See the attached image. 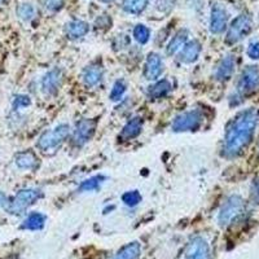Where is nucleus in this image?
<instances>
[{"label":"nucleus","mask_w":259,"mask_h":259,"mask_svg":"<svg viewBox=\"0 0 259 259\" xmlns=\"http://www.w3.org/2000/svg\"><path fill=\"white\" fill-rule=\"evenodd\" d=\"M122 201H123L124 205H127V206L134 207L142 202V194L139 193V191H128L126 193H123Z\"/></svg>","instance_id":"obj_27"},{"label":"nucleus","mask_w":259,"mask_h":259,"mask_svg":"<svg viewBox=\"0 0 259 259\" xmlns=\"http://www.w3.org/2000/svg\"><path fill=\"white\" fill-rule=\"evenodd\" d=\"M242 207H244V202L239 196H232V197L228 198L219 211V224L226 226V224L231 223L242 211Z\"/></svg>","instance_id":"obj_7"},{"label":"nucleus","mask_w":259,"mask_h":259,"mask_svg":"<svg viewBox=\"0 0 259 259\" xmlns=\"http://www.w3.org/2000/svg\"><path fill=\"white\" fill-rule=\"evenodd\" d=\"M2 2H3V0H0V3H2Z\"/></svg>","instance_id":"obj_34"},{"label":"nucleus","mask_w":259,"mask_h":259,"mask_svg":"<svg viewBox=\"0 0 259 259\" xmlns=\"http://www.w3.org/2000/svg\"><path fill=\"white\" fill-rule=\"evenodd\" d=\"M148 3H149V0H123L122 7H123L124 12L131 13V15H140L145 11Z\"/></svg>","instance_id":"obj_23"},{"label":"nucleus","mask_w":259,"mask_h":259,"mask_svg":"<svg viewBox=\"0 0 259 259\" xmlns=\"http://www.w3.org/2000/svg\"><path fill=\"white\" fill-rule=\"evenodd\" d=\"M187 39H188V31L187 30H180L172 36L171 41L167 46V53L168 55H175L178 51H180L183 48V46L187 43Z\"/></svg>","instance_id":"obj_22"},{"label":"nucleus","mask_w":259,"mask_h":259,"mask_svg":"<svg viewBox=\"0 0 259 259\" xmlns=\"http://www.w3.org/2000/svg\"><path fill=\"white\" fill-rule=\"evenodd\" d=\"M227 27V12L223 7L219 4L211 8V15H210V31L212 34H221Z\"/></svg>","instance_id":"obj_12"},{"label":"nucleus","mask_w":259,"mask_h":259,"mask_svg":"<svg viewBox=\"0 0 259 259\" xmlns=\"http://www.w3.org/2000/svg\"><path fill=\"white\" fill-rule=\"evenodd\" d=\"M134 38L139 45H145L150 38V31L145 25H136L134 29Z\"/></svg>","instance_id":"obj_26"},{"label":"nucleus","mask_w":259,"mask_h":259,"mask_svg":"<svg viewBox=\"0 0 259 259\" xmlns=\"http://www.w3.org/2000/svg\"><path fill=\"white\" fill-rule=\"evenodd\" d=\"M233 70H235V59L232 56H227L219 62V65L217 66V70H215V78L221 82L230 79L231 75H232Z\"/></svg>","instance_id":"obj_16"},{"label":"nucleus","mask_w":259,"mask_h":259,"mask_svg":"<svg viewBox=\"0 0 259 259\" xmlns=\"http://www.w3.org/2000/svg\"><path fill=\"white\" fill-rule=\"evenodd\" d=\"M251 29V18L247 15H241L232 21L228 32H227V41L228 43H237L245 35L249 34Z\"/></svg>","instance_id":"obj_5"},{"label":"nucleus","mask_w":259,"mask_h":259,"mask_svg":"<svg viewBox=\"0 0 259 259\" xmlns=\"http://www.w3.org/2000/svg\"><path fill=\"white\" fill-rule=\"evenodd\" d=\"M186 259H210V246L200 236L193 237L186 247Z\"/></svg>","instance_id":"obj_8"},{"label":"nucleus","mask_w":259,"mask_h":259,"mask_svg":"<svg viewBox=\"0 0 259 259\" xmlns=\"http://www.w3.org/2000/svg\"><path fill=\"white\" fill-rule=\"evenodd\" d=\"M46 219H47L46 218V215L40 214V212H31V214L25 219L22 226H21V228L29 231L41 230L46 224Z\"/></svg>","instance_id":"obj_21"},{"label":"nucleus","mask_w":259,"mask_h":259,"mask_svg":"<svg viewBox=\"0 0 259 259\" xmlns=\"http://www.w3.org/2000/svg\"><path fill=\"white\" fill-rule=\"evenodd\" d=\"M96 131V122L94 119H80L74 128L73 142L77 147H83L90 142Z\"/></svg>","instance_id":"obj_6"},{"label":"nucleus","mask_w":259,"mask_h":259,"mask_svg":"<svg viewBox=\"0 0 259 259\" xmlns=\"http://www.w3.org/2000/svg\"><path fill=\"white\" fill-rule=\"evenodd\" d=\"M258 121L259 113L255 109L242 112L233 119L224 139V152L227 156H237L250 143Z\"/></svg>","instance_id":"obj_1"},{"label":"nucleus","mask_w":259,"mask_h":259,"mask_svg":"<svg viewBox=\"0 0 259 259\" xmlns=\"http://www.w3.org/2000/svg\"><path fill=\"white\" fill-rule=\"evenodd\" d=\"M105 180V178L103 175H96V177H92L90 179L84 180L79 186V191L80 192H91V191H96L99 189V187L101 186V183Z\"/></svg>","instance_id":"obj_24"},{"label":"nucleus","mask_w":259,"mask_h":259,"mask_svg":"<svg viewBox=\"0 0 259 259\" xmlns=\"http://www.w3.org/2000/svg\"><path fill=\"white\" fill-rule=\"evenodd\" d=\"M69 133H70V127L68 124H59L57 127H55L51 131H46L43 135L39 138L38 140V148L45 152V153H48V152H53L55 149L60 147L62 143L68 139Z\"/></svg>","instance_id":"obj_3"},{"label":"nucleus","mask_w":259,"mask_h":259,"mask_svg":"<svg viewBox=\"0 0 259 259\" xmlns=\"http://www.w3.org/2000/svg\"><path fill=\"white\" fill-rule=\"evenodd\" d=\"M140 253H142V246L138 241H134L119 249L112 259H138Z\"/></svg>","instance_id":"obj_19"},{"label":"nucleus","mask_w":259,"mask_h":259,"mask_svg":"<svg viewBox=\"0 0 259 259\" xmlns=\"http://www.w3.org/2000/svg\"><path fill=\"white\" fill-rule=\"evenodd\" d=\"M103 77L104 70L100 65L92 64L90 66H87L84 69V71H83V80H84L85 85H89V87H95L99 83H101Z\"/></svg>","instance_id":"obj_15"},{"label":"nucleus","mask_w":259,"mask_h":259,"mask_svg":"<svg viewBox=\"0 0 259 259\" xmlns=\"http://www.w3.org/2000/svg\"><path fill=\"white\" fill-rule=\"evenodd\" d=\"M45 6L51 12H57L64 7V0H45Z\"/></svg>","instance_id":"obj_30"},{"label":"nucleus","mask_w":259,"mask_h":259,"mask_svg":"<svg viewBox=\"0 0 259 259\" xmlns=\"http://www.w3.org/2000/svg\"><path fill=\"white\" fill-rule=\"evenodd\" d=\"M64 80V73L61 69H51L41 79V90L46 95H55L60 90Z\"/></svg>","instance_id":"obj_9"},{"label":"nucleus","mask_w":259,"mask_h":259,"mask_svg":"<svg viewBox=\"0 0 259 259\" xmlns=\"http://www.w3.org/2000/svg\"><path fill=\"white\" fill-rule=\"evenodd\" d=\"M247 55H249L251 59H259V43L258 41H253V43L249 46Z\"/></svg>","instance_id":"obj_31"},{"label":"nucleus","mask_w":259,"mask_h":259,"mask_svg":"<svg viewBox=\"0 0 259 259\" xmlns=\"http://www.w3.org/2000/svg\"><path fill=\"white\" fill-rule=\"evenodd\" d=\"M124 92H126V83L123 82V80H117V82L114 83V85H113L112 91H110V100L112 101H118L121 100L122 96L124 95Z\"/></svg>","instance_id":"obj_28"},{"label":"nucleus","mask_w":259,"mask_h":259,"mask_svg":"<svg viewBox=\"0 0 259 259\" xmlns=\"http://www.w3.org/2000/svg\"><path fill=\"white\" fill-rule=\"evenodd\" d=\"M171 83L168 80L163 79L157 82L156 84L150 85L149 90H148V96L153 100H158V99H162V97L167 96L171 91Z\"/></svg>","instance_id":"obj_20"},{"label":"nucleus","mask_w":259,"mask_h":259,"mask_svg":"<svg viewBox=\"0 0 259 259\" xmlns=\"http://www.w3.org/2000/svg\"><path fill=\"white\" fill-rule=\"evenodd\" d=\"M41 197H43V192L38 188L21 189L16 193L15 197L7 203V211L12 215L22 214Z\"/></svg>","instance_id":"obj_2"},{"label":"nucleus","mask_w":259,"mask_h":259,"mask_svg":"<svg viewBox=\"0 0 259 259\" xmlns=\"http://www.w3.org/2000/svg\"><path fill=\"white\" fill-rule=\"evenodd\" d=\"M201 53V43L196 39L187 41L179 53V60L184 64H193L197 61Z\"/></svg>","instance_id":"obj_13"},{"label":"nucleus","mask_w":259,"mask_h":259,"mask_svg":"<svg viewBox=\"0 0 259 259\" xmlns=\"http://www.w3.org/2000/svg\"><path fill=\"white\" fill-rule=\"evenodd\" d=\"M90 31V25L84 21L74 20L66 25V34L70 39H79Z\"/></svg>","instance_id":"obj_17"},{"label":"nucleus","mask_w":259,"mask_h":259,"mask_svg":"<svg viewBox=\"0 0 259 259\" xmlns=\"http://www.w3.org/2000/svg\"><path fill=\"white\" fill-rule=\"evenodd\" d=\"M7 203H8V200H7L6 193L0 191V207H2V206H7Z\"/></svg>","instance_id":"obj_32"},{"label":"nucleus","mask_w":259,"mask_h":259,"mask_svg":"<svg viewBox=\"0 0 259 259\" xmlns=\"http://www.w3.org/2000/svg\"><path fill=\"white\" fill-rule=\"evenodd\" d=\"M203 122V115L200 110H189L182 113L174 119L171 128L175 133H186V131H197Z\"/></svg>","instance_id":"obj_4"},{"label":"nucleus","mask_w":259,"mask_h":259,"mask_svg":"<svg viewBox=\"0 0 259 259\" xmlns=\"http://www.w3.org/2000/svg\"><path fill=\"white\" fill-rule=\"evenodd\" d=\"M35 7L30 3H22L17 8V16L24 21H31L35 17Z\"/></svg>","instance_id":"obj_25"},{"label":"nucleus","mask_w":259,"mask_h":259,"mask_svg":"<svg viewBox=\"0 0 259 259\" xmlns=\"http://www.w3.org/2000/svg\"><path fill=\"white\" fill-rule=\"evenodd\" d=\"M15 163L21 170H35L39 165V159L31 150H24L16 154Z\"/></svg>","instance_id":"obj_14"},{"label":"nucleus","mask_w":259,"mask_h":259,"mask_svg":"<svg viewBox=\"0 0 259 259\" xmlns=\"http://www.w3.org/2000/svg\"><path fill=\"white\" fill-rule=\"evenodd\" d=\"M101 2H104V3H110V2H113V0H101Z\"/></svg>","instance_id":"obj_33"},{"label":"nucleus","mask_w":259,"mask_h":259,"mask_svg":"<svg viewBox=\"0 0 259 259\" xmlns=\"http://www.w3.org/2000/svg\"><path fill=\"white\" fill-rule=\"evenodd\" d=\"M30 97L25 96V95H18V96L15 97V100H13V109L18 110L21 108H25V106L30 105Z\"/></svg>","instance_id":"obj_29"},{"label":"nucleus","mask_w":259,"mask_h":259,"mask_svg":"<svg viewBox=\"0 0 259 259\" xmlns=\"http://www.w3.org/2000/svg\"><path fill=\"white\" fill-rule=\"evenodd\" d=\"M163 71V61L158 53H149L145 61L144 77L148 80H157Z\"/></svg>","instance_id":"obj_10"},{"label":"nucleus","mask_w":259,"mask_h":259,"mask_svg":"<svg viewBox=\"0 0 259 259\" xmlns=\"http://www.w3.org/2000/svg\"><path fill=\"white\" fill-rule=\"evenodd\" d=\"M259 85V71L258 69L247 68L246 70H244L241 78H240L239 82V91L242 94H247V92H251L256 89Z\"/></svg>","instance_id":"obj_11"},{"label":"nucleus","mask_w":259,"mask_h":259,"mask_svg":"<svg viewBox=\"0 0 259 259\" xmlns=\"http://www.w3.org/2000/svg\"><path fill=\"white\" fill-rule=\"evenodd\" d=\"M143 130V119L139 117L133 118L131 121H128L126 123V126L123 127L121 133V138L124 140H131V139H135L136 136L140 135Z\"/></svg>","instance_id":"obj_18"}]
</instances>
